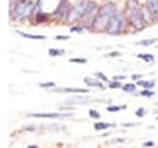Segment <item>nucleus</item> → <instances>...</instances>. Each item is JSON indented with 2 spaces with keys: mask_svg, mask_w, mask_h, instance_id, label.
Segmentation results:
<instances>
[{
  "mask_svg": "<svg viewBox=\"0 0 158 148\" xmlns=\"http://www.w3.org/2000/svg\"><path fill=\"white\" fill-rule=\"evenodd\" d=\"M127 17L128 21L130 22V24L138 29L141 31L143 29L147 24L143 18V12H142V7H140L136 0H128L127 4Z\"/></svg>",
  "mask_w": 158,
  "mask_h": 148,
  "instance_id": "f257e3e1",
  "label": "nucleus"
},
{
  "mask_svg": "<svg viewBox=\"0 0 158 148\" xmlns=\"http://www.w3.org/2000/svg\"><path fill=\"white\" fill-rule=\"evenodd\" d=\"M34 2L31 0H17L16 2H11L10 15L14 21H23L28 18L33 14Z\"/></svg>",
  "mask_w": 158,
  "mask_h": 148,
  "instance_id": "f03ea898",
  "label": "nucleus"
},
{
  "mask_svg": "<svg viewBox=\"0 0 158 148\" xmlns=\"http://www.w3.org/2000/svg\"><path fill=\"white\" fill-rule=\"evenodd\" d=\"M116 12H117V9H116V5L113 2L107 1L103 5H101L99 7V12H98V24H96L95 29L106 32L111 19L113 18Z\"/></svg>",
  "mask_w": 158,
  "mask_h": 148,
  "instance_id": "7ed1b4c3",
  "label": "nucleus"
},
{
  "mask_svg": "<svg viewBox=\"0 0 158 148\" xmlns=\"http://www.w3.org/2000/svg\"><path fill=\"white\" fill-rule=\"evenodd\" d=\"M127 21H128V17L120 12V11H117L116 15L113 16V18L111 19L107 29H106V33L108 35H119L127 27Z\"/></svg>",
  "mask_w": 158,
  "mask_h": 148,
  "instance_id": "20e7f679",
  "label": "nucleus"
},
{
  "mask_svg": "<svg viewBox=\"0 0 158 148\" xmlns=\"http://www.w3.org/2000/svg\"><path fill=\"white\" fill-rule=\"evenodd\" d=\"M89 1L90 0H78L71 7V11H69L68 16L66 17V21L68 23H72V22H77V21L84 18L86 15V9H88Z\"/></svg>",
  "mask_w": 158,
  "mask_h": 148,
  "instance_id": "39448f33",
  "label": "nucleus"
},
{
  "mask_svg": "<svg viewBox=\"0 0 158 148\" xmlns=\"http://www.w3.org/2000/svg\"><path fill=\"white\" fill-rule=\"evenodd\" d=\"M71 4H69V0H60L59 6L56 7V10L52 12V16L57 19L66 18L71 11Z\"/></svg>",
  "mask_w": 158,
  "mask_h": 148,
  "instance_id": "423d86ee",
  "label": "nucleus"
},
{
  "mask_svg": "<svg viewBox=\"0 0 158 148\" xmlns=\"http://www.w3.org/2000/svg\"><path fill=\"white\" fill-rule=\"evenodd\" d=\"M71 113H33L29 117L34 118H50V119H61V118H67L71 117Z\"/></svg>",
  "mask_w": 158,
  "mask_h": 148,
  "instance_id": "0eeeda50",
  "label": "nucleus"
},
{
  "mask_svg": "<svg viewBox=\"0 0 158 148\" xmlns=\"http://www.w3.org/2000/svg\"><path fill=\"white\" fill-rule=\"evenodd\" d=\"M145 7H146V9L155 16V18H156V14H157V11H158V0H146Z\"/></svg>",
  "mask_w": 158,
  "mask_h": 148,
  "instance_id": "6e6552de",
  "label": "nucleus"
},
{
  "mask_svg": "<svg viewBox=\"0 0 158 148\" xmlns=\"http://www.w3.org/2000/svg\"><path fill=\"white\" fill-rule=\"evenodd\" d=\"M83 81L88 85V86H94V88H99V89H105L103 86V83H101L99 80H96L95 78H89V76H85L83 79Z\"/></svg>",
  "mask_w": 158,
  "mask_h": 148,
  "instance_id": "1a4fd4ad",
  "label": "nucleus"
},
{
  "mask_svg": "<svg viewBox=\"0 0 158 148\" xmlns=\"http://www.w3.org/2000/svg\"><path fill=\"white\" fill-rule=\"evenodd\" d=\"M34 16V22L35 24H41V23H45L49 21V14L44 12V11H39L37 14L33 15Z\"/></svg>",
  "mask_w": 158,
  "mask_h": 148,
  "instance_id": "9d476101",
  "label": "nucleus"
},
{
  "mask_svg": "<svg viewBox=\"0 0 158 148\" xmlns=\"http://www.w3.org/2000/svg\"><path fill=\"white\" fill-rule=\"evenodd\" d=\"M56 92H78V93H85L89 92V89H78V88H61V89H55Z\"/></svg>",
  "mask_w": 158,
  "mask_h": 148,
  "instance_id": "9b49d317",
  "label": "nucleus"
},
{
  "mask_svg": "<svg viewBox=\"0 0 158 148\" xmlns=\"http://www.w3.org/2000/svg\"><path fill=\"white\" fill-rule=\"evenodd\" d=\"M17 33L22 38H26V39H32V40H45L46 39L45 35H40V34H31V33H24L21 31H17Z\"/></svg>",
  "mask_w": 158,
  "mask_h": 148,
  "instance_id": "f8f14e48",
  "label": "nucleus"
},
{
  "mask_svg": "<svg viewBox=\"0 0 158 148\" xmlns=\"http://www.w3.org/2000/svg\"><path fill=\"white\" fill-rule=\"evenodd\" d=\"M136 85L143 88V89L151 90V89L155 86V80H139L138 83H136Z\"/></svg>",
  "mask_w": 158,
  "mask_h": 148,
  "instance_id": "ddd939ff",
  "label": "nucleus"
},
{
  "mask_svg": "<svg viewBox=\"0 0 158 148\" xmlns=\"http://www.w3.org/2000/svg\"><path fill=\"white\" fill-rule=\"evenodd\" d=\"M158 43V38H153V39H142L136 43V45H142V46H151L153 44Z\"/></svg>",
  "mask_w": 158,
  "mask_h": 148,
  "instance_id": "4468645a",
  "label": "nucleus"
},
{
  "mask_svg": "<svg viewBox=\"0 0 158 148\" xmlns=\"http://www.w3.org/2000/svg\"><path fill=\"white\" fill-rule=\"evenodd\" d=\"M112 126V124L110 123H103V121H99V123H95L94 124V129L96 131H101V130H107Z\"/></svg>",
  "mask_w": 158,
  "mask_h": 148,
  "instance_id": "2eb2a0df",
  "label": "nucleus"
},
{
  "mask_svg": "<svg viewBox=\"0 0 158 148\" xmlns=\"http://www.w3.org/2000/svg\"><path fill=\"white\" fill-rule=\"evenodd\" d=\"M124 92H134L136 90V85L133 84V83H128V84H124L122 88H120Z\"/></svg>",
  "mask_w": 158,
  "mask_h": 148,
  "instance_id": "dca6fc26",
  "label": "nucleus"
},
{
  "mask_svg": "<svg viewBox=\"0 0 158 148\" xmlns=\"http://www.w3.org/2000/svg\"><path fill=\"white\" fill-rule=\"evenodd\" d=\"M138 57L139 58H141L142 61L147 62V63H151V62L155 61V56L152 55V54H139Z\"/></svg>",
  "mask_w": 158,
  "mask_h": 148,
  "instance_id": "f3484780",
  "label": "nucleus"
},
{
  "mask_svg": "<svg viewBox=\"0 0 158 148\" xmlns=\"http://www.w3.org/2000/svg\"><path fill=\"white\" fill-rule=\"evenodd\" d=\"M66 54L64 50H57V49H49V56L51 57H59V56H63Z\"/></svg>",
  "mask_w": 158,
  "mask_h": 148,
  "instance_id": "a211bd4d",
  "label": "nucleus"
},
{
  "mask_svg": "<svg viewBox=\"0 0 158 148\" xmlns=\"http://www.w3.org/2000/svg\"><path fill=\"white\" fill-rule=\"evenodd\" d=\"M124 111V109H127V106L125 105H123V106H108L107 107V111L108 112H119V111Z\"/></svg>",
  "mask_w": 158,
  "mask_h": 148,
  "instance_id": "6ab92c4d",
  "label": "nucleus"
},
{
  "mask_svg": "<svg viewBox=\"0 0 158 148\" xmlns=\"http://www.w3.org/2000/svg\"><path fill=\"white\" fill-rule=\"evenodd\" d=\"M84 29H85V28H84L83 26H72L71 29H69V32H71V33H83Z\"/></svg>",
  "mask_w": 158,
  "mask_h": 148,
  "instance_id": "aec40b11",
  "label": "nucleus"
},
{
  "mask_svg": "<svg viewBox=\"0 0 158 148\" xmlns=\"http://www.w3.org/2000/svg\"><path fill=\"white\" fill-rule=\"evenodd\" d=\"M69 62L71 63H79V64H85L88 62L86 58H81V57H78V58H69Z\"/></svg>",
  "mask_w": 158,
  "mask_h": 148,
  "instance_id": "412c9836",
  "label": "nucleus"
},
{
  "mask_svg": "<svg viewBox=\"0 0 158 148\" xmlns=\"http://www.w3.org/2000/svg\"><path fill=\"white\" fill-rule=\"evenodd\" d=\"M89 117L93 118V119H100L101 118V114L96 109H93L91 108V109H89Z\"/></svg>",
  "mask_w": 158,
  "mask_h": 148,
  "instance_id": "4be33fe9",
  "label": "nucleus"
},
{
  "mask_svg": "<svg viewBox=\"0 0 158 148\" xmlns=\"http://www.w3.org/2000/svg\"><path fill=\"white\" fill-rule=\"evenodd\" d=\"M140 95L142 96V97H152V96H155V92L152 91V90H148V89H143Z\"/></svg>",
  "mask_w": 158,
  "mask_h": 148,
  "instance_id": "5701e85b",
  "label": "nucleus"
},
{
  "mask_svg": "<svg viewBox=\"0 0 158 148\" xmlns=\"http://www.w3.org/2000/svg\"><path fill=\"white\" fill-rule=\"evenodd\" d=\"M40 88H44V89H49V88H55V83L54 81H46V83H40L39 84Z\"/></svg>",
  "mask_w": 158,
  "mask_h": 148,
  "instance_id": "b1692460",
  "label": "nucleus"
},
{
  "mask_svg": "<svg viewBox=\"0 0 158 148\" xmlns=\"http://www.w3.org/2000/svg\"><path fill=\"white\" fill-rule=\"evenodd\" d=\"M108 88H110V89H119V88H122V84H120V81L113 80V81H111V83L108 84Z\"/></svg>",
  "mask_w": 158,
  "mask_h": 148,
  "instance_id": "393cba45",
  "label": "nucleus"
},
{
  "mask_svg": "<svg viewBox=\"0 0 158 148\" xmlns=\"http://www.w3.org/2000/svg\"><path fill=\"white\" fill-rule=\"evenodd\" d=\"M145 113H146V111H145V108H142V107H139L138 109H136V112H135L136 117H139V118H142V117L145 115Z\"/></svg>",
  "mask_w": 158,
  "mask_h": 148,
  "instance_id": "a878e982",
  "label": "nucleus"
},
{
  "mask_svg": "<svg viewBox=\"0 0 158 148\" xmlns=\"http://www.w3.org/2000/svg\"><path fill=\"white\" fill-rule=\"evenodd\" d=\"M95 76H98L101 81H108V78L103 73H101V72H98V73H95Z\"/></svg>",
  "mask_w": 158,
  "mask_h": 148,
  "instance_id": "bb28decb",
  "label": "nucleus"
},
{
  "mask_svg": "<svg viewBox=\"0 0 158 148\" xmlns=\"http://www.w3.org/2000/svg\"><path fill=\"white\" fill-rule=\"evenodd\" d=\"M107 57H119L120 56V52L118 51H112V52H110V54H107Z\"/></svg>",
  "mask_w": 158,
  "mask_h": 148,
  "instance_id": "cd10ccee",
  "label": "nucleus"
},
{
  "mask_svg": "<svg viewBox=\"0 0 158 148\" xmlns=\"http://www.w3.org/2000/svg\"><path fill=\"white\" fill-rule=\"evenodd\" d=\"M142 146H143V147H146V148L153 147V146H155V142H153V141H147V142H145Z\"/></svg>",
  "mask_w": 158,
  "mask_h": 148,
  "instance_id": "c85d7f7f",
  "label": "nucleus"
},
{
  "mask_svg": "<svg viewBox=\"0 0 158 148\" xmlns=\"http://www.w3.org/2000/svg\"><path fill=\"white\" fill-rule=\"evenodd\" d=\"M141 78H142L141 74H133V75H131V79H133V80H136V81L141 80Z\"/></svg>",
  "mask_w": 158,
  "mask_h": 148,
  "instance_id": "c756f323",
  "label": "nucleus"
},
{
  "mask_svg": "<svg viewBox=\"0 0 158 148\" xmlns=\"http://www.w3.org/2000/svg\"><path fill=\"white\" fill-rule=\"evenodd\" d=\"M55 39H56V40H68L69 37H68V35H56Z\"/></svg>",
  "mask_w": 158,
  "mask_h": 148,
  "instance_id": "7c9ffc66",
  "label": "nucleus"
},
{
  "mask_svg": "<svg viewBox=\"0 0 158 148\" xmlns=\"http://www.w3.org/2000/svg\"><path fill=\"white\" fill-rule=\"evenodd\" d=\"M127 76L125 75H116V76H113V80H117V81H120V80H124Z\"/></svg>",
  "mask_w": 158,
  "mask_h": 148,
  "instance_id": "2f4dec72",
  "label": "nucleus"
},
{
  "mask_svg": "<svg viewBox=\"0 0 158 148\" xmlns=\"http://www.w3.org/2000/svg\"><path fill=\"white\" fill-rule=\"evenodd\" d=\"M122 125H123V126H135L136 124H135V123H133V124H131V123H123Z\"/></svg>",
  "mask_w": 158,
  "mask_h": 148,
  "instance_id": "473e14b6",
  "label": "nucleus"
},
{
  "mask_svg": "<svg viewBox=\"0 0 158 148\" xmlns=\"http://www.w3.org/2000/svg\"><path fill=\"white\" fill-rule=\"evenodd\" d=\"M27 148H38V146H34V145H29Z\"/></svg>",
  "mask_w": 158,
  "mask_h": 148,
  "instance_id": "72a5a7b5",
  "label": "nucleus"
},
{
  "mask_svg": "<svg viewBox=\"0 0 158 148\" xmlns=\"http://www.w3.org/2000/svg\"><path fill=\"white\" fill-rule=\"evenodd\" d=\"M117 142H124V138H118Z\"/></svg>",
  "mask_w": 158,
  "mask_h": 148,
  "instance_id": "f704fd0d",
  "label": "nucleus"
},
{
  "mask_svg": "<svg viewBox=\"0 0 158 148\" xmlns=\"http://www.w3.org/2000/svg\"><path fill=\"white\" fill-rule=\"evenodd\" d=\"M156 19L158 21V11H157V14H156Z\"/></svg>",
  "mask_w": 158,
  "mask_h": 148,
  "instance_id": "c9c22d12",
  "label": "nucleus"
},
{
  "mask_svg": "<svg viewBox=\"0 0 158 148\" xmlns=\"http://www.w3.org/2000/svg\"><path fill=\"white\" fill-rule=\"evenodd\" d=\"M156 120H158V117H157V118H156Z\"/></svg>",
  "mask_w": 158,
  "mask_h": 148,
  "instance_id": "e433bc0d",
  "label": "nucleus"
},
{
  "mask_svg": "<svg viewBox=\"0 0 158 148\" xmlns=\"http://www.w3.org/2000/svg\"><path fill=\"white\" fill-rule=\"evenodd\" d=\"M143 148H146V147H143Z\"/></svg>",
  "mask_w": 158,
  "mask_h": 148,
  "instance_id": "4c0bfd02",
  "label": "nucleus"
}]
</instances>
